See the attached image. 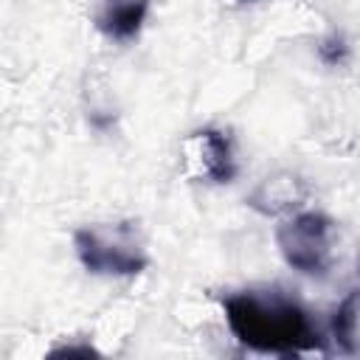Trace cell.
Returning <instances> with one entry per match:
<instances>
[{
  "label": "cell",
  "instance_id": "cell-7",
  "mask_svg": "<svg viewBox=\"0 0 360 360\" xmlns=\"http://www.w3.org/2000/svg\"><path fill=\"white\" fill-rule=\"evenodd\" d=\"M332 338H335L346 352H354L357 338H360V298H357V295H349V298L338 307L335 321H332Z\"/></svg>",
  "mask_w": 360,
  "mask_h": 360
},
{
  "label": "cell",
  "instance_id": "cell-1",
  "mask_svg": "<svg viewBox=\"0 0 360 360\" xmlns=\"http://www.w3.org/2000/svg\"><path fill=\"white\" fill-rule=\"evenodd\" d=\"M231 335L262 354H309L323 352V338L309 312L281 292H233L222 301Z\"/></svg>",
  "mask_w": 360,
  "mask_h": 360
},
{
  "label": "cell",
  "instance_id": "cell-4",
  "mask_svg": "<svg viewBox=\"0 0 360 360\" xmlns=\"http://www.w3.org/2000/svg\"><path fill=\"white\" fill-rule=\"evenodd\" d=\"M186 152V163L191 177L202 180V183H231L236 177V155H233V141L228 132L205 127L197 129L186 138L183 143Z\"/></svg>",
  "mask_w": 360,
  "mask_h": 360
},
{
  "label": "cell",
  "instance_id": "cell-5",
  "mask_svg": "<svg viewBox=\"0 0 360 360\" xmlns=\"http://www.w3.org/2000/svg\"><path fill=\"white\" fill-rule=\"evenodd\" d=\"M152 11V0H96L93 25L110 42H132L143 31Z\"/></svg>",
  "mask_w": 360,
  "mask_h": 360
},
{
  "label": "cell",
  "instance_id": "cell-6",
  "mask_svg": "<svg viewBox=\"0 0 360 360\" xmlns=\"http://www.w3.org/2000/svg\"><path fill=\"white\" fill-rule=\"evenodd\" d=\"M304 200H307V183L292 172L267 174L248 194V205L262 217H287L298 211Z\"/></svg>",
  "mask_w": 360,
  "mask_h": 360
},
{
  "label": "cell",
  "instance_id": "cell-3",
  "mask_svg": "<svg viewBox=\"0 0 360 360\" xmlns=\"http://www.w3.org/2000/svg\"><path fill=\"white\" fill-rule=\"evenodd\" d=\"M276 248L292 270L304 276H323L332 264L335 222L323 211L298 208L276 225Z\"/></svg>",
  "mask_w": 360,
  "mask_h": 360
},
{
  "label": "cell",
  "instance_id": "cell-8",
  "mask_svg": "<svg viewBox=\"0 0 360 360\" xmlns=\"http://www.w3.org/2000/svg\"><path fill=\"white\" fill-rule=\"evenodd\" d=\"M236 3H242V6H256V3H264V0H236Z\"/></svg>",
  "mask_w": 360,
  "mask_h": 360
},
{
  "label": "cell",
  "instance_id": "cell-2",
  "mask_svg": "<svg viewBox=\"0 0 360 360\" xmlns=\"http://www.w3.org/2000/svg\"><path fill=\"white\" fill-rule=\"evenodd\" d=\"M73 253L93 276H138L149 264V250L138 222H90L73 231Z\"/></svg>",
  "mask_w": 360,
  "mask_h": 360
}]
</instances>
